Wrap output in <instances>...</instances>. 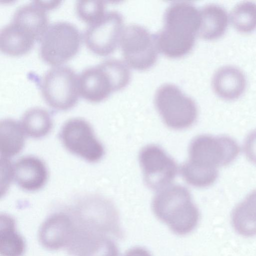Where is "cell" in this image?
<instances>
[{
  "mask_svg": "<svg viewBox=\"0 0 256 256\" xmlns=\"http://www.w3.org/2000/svg\"><path fill=\"white\" fill-rule=\"evenodd\" d=\"M164 20L163 28L154 35L158 50L172 58L187 54L198 34L200 10L190 2H174L166 8Z\"/></svg>",
  "mask_w": 256,
  "mask_h": 256,
  "instance_id": "1",
  "label": "cell"
},
{
  "mask_svg": "<svg viewBox=\"0 0 256 256\" xmlns=\"http://www.w3.org/2000/svg\"><path fill=\"white\" fill-rule=\"evenodd\" d=\"M152 208L156 216L178 235L190 233L199 221L200 212L189 191L180 185L160 190L153 199Z\"/></svg>",
  "mask_w": 256,
  "mask_h": 256,
  "instance_id": "2",
  "label": "cell"
},
{
  "mask_svg": "<svg viewBox=\"0 0 256 256\" xmlns=\"http://www.w3.org/2000/svg\"><path fill=\"white\" fill-rule=\"evenodd\" d=\"M130 80V72L124 62L114 58L105 60L80 74V94L90 102H100L112 92L124 88Z\"/></svg>",
  "mask_w": 256,
  "mask_h": 256,
  "instance_id": "3",
  "label": "cell"
},
{
  "mask_svg": "<svg viewBox=\"0 0 256 256\" xmlns=\"http://www.w3.org/2000/svg\"><path fill=\"white\" fill-rule=\"evenodd\" d=\"M70 214L78 228L90 232L122 236L120 216L114 204L97 194L80 198L74 204Z\"/></svg>",
  "mask_w": 256,
  "mask_h": 256,
  "instance_id": "4",
  "label": "cell"
},
{
  "mask_svg": "<svg viewBox=\"0 0 256 256\" xmlns=\"http://www.w3.org/2000/svg\"><path fill=\"white\" fill-rule=\"evenodd\" d=\"M82 36L78 28L66 21L49 24L40 40L42 59L54 66H60L78 51Z\"/></svg>",
  "mask_w": 256,
  "mask_h": 256,
  "instance_id": "5",
  "label": "cell"
},
{
  "mask_svg": "<svg viewBox=\"0 0 256 256\" xmlns=\"http://www.w3.org/2000/svg\"><path fill=\"white\" fill-rule=\"evenodd\" d=\"M40 88L50 106L59 110H70L76 105L80 96L78 76L68 66H54L42 76Z\"/></svg>",
  "mask_w": 256,
  "mask_h": 256,
  "instance_id": "6",
  "label": "cell"
},
{
  "mask_svg": "<svg viewBox=\"0 0 256 256\" xmlns=\"http://www.w3.org/2000/svg\"><path fill=\"white\" fill-rule=\"evenodd\" d=\"M240 151L238 142L230 136L200 135L190 142L188 162L199 168L218 169L234 162Z\"/></svg>",
  "mask_w": 256,
  "mask_h": 256,
  "instance_id": "7",
  "label": "cell"
},
{
  "mask_svg": "<svg viewBox=\"0 0 256 256\" xmlns=\"http://www.w3.org/2000/svg\"><path fill=\"white\" fill-rule=\"evenodd\" d=\"M154 103L165 124L173 129L188 128L196 120V104L174 84L161 86L156 91Z\"/></svg>",
  "mask_w": 256,
  "mask_h": 256,
  "instance_id": "8",
  "label": "cell"
},
{
  "mask_svg": "<svg viewBox=\"0 0 256 256\" xmlns=\"http://www.w3.org/2000/svg\"><path fill=\"white\" fill-rule=\"evenodd\" d=\"M120 44L126 62L136 70L149 69L157 60L158 49L154 36L140 25L130 24L124 28Z\"/></svg>",
  "mask_w": 256,
  "mask_h": 256,
  "instance_id": "9",
  "label": "cell"
},
{
  "mask_svg": "<svg viewBox=\"0 0 256 256\" xmlns=\"http://www.w3.org/2000/svg\"><path fill=\"white\" fill-rule=\"evenodd\" d=\"M60 138L68 151L87 162H98L104 154L102 144L96 136L90 124L84 118L68 120L61 128Z\"/></svg>",
  "mask_w": 256,
  "mask_h": 256,
  "instance_id": "10",
  "label": "cell"
},
{
  "mask_svg": "<svg viewBox=\"0 0 256 256\" xmlns=\"http://www.w3.org/2000/svg\"><path fill=\"white\" fill-rule=\"evenodd\" d=\"M123 28V18L120 12L114 10L106 12L100 20L85 29L83 36L85 44L94 53L108 56L116 48Z\"/></svg>",
  "mask_w": 256,
  "mask_h": 256,
  "instance_id": "11",
  "label": "cell"
},
{
  "mask_svg": "<svg viewBox=\"0 0 256 256\" xmlns=\"http://www.w3.org/2000/svg\"><path fill=\"white\" fill-rule=\"evenodd\" d=\"M144 182L154 190H160L172 182L177 173L174 160L156 145L144 147L139 154Z\"/></svg>",
  "mask_w": 256,
  "mask_h": 256,
  "instance_id": "12",
  "label": "cell"
},
{
  "mask_svg": "<svg viewBox=\"0 0 256 256\" xmlns=\"http://www.w3.org/2000/svg\"><path fill=\"white\" fill-rule=\"evenodd\" d=\"M76 230V224L70 214L56 212L49 216L42 224L38 239L42 246L48 250L66 248Z\"/></svg>",
  "mask_w": 256,
  "mask_h": 256,
  "instance_id": "13",
  "label": "cell"
},
{
  "mask_svg": "<svg viewBox=\"0 0 256 256\" xmlns=\"http://www.w3.org/2000/svg\"><path fill=\"white\" fill-rule=\"evenodd\" d=\"M75 234L66 248L72 256H118L116 242L108 236L76 228Z\"/></svg>",
  "mask_w": 256,
  "mask_h": 256,
  "instance_id": "14",
  "label": "cell"
},
{
  "mask_svg": "<svg viewBox=\"0 0 256 256\" xmlns=\"http://www.w3.org/2000/svg\"><path fill=\"white\" fill-rule=\"evenodd\" d=\"M13 169L15 181L24 190H38L47 182V168L44 162L36 156H28L21 158L13 166Z\"/></svg>",
  "mask_w": 256,
  "mask_h": 256,
  "instance_id": "15",
  "label": "cell"
},
{
  "mask_svg": "<svg viewBox=\"0 0 256 256\" xmlns=\"http://www.w3.org/2000/svg\"><path fill=\"white\" fill-rule=\"evenodd\" d=\"M246 84V78L242 71L231 66L219 68L212 79L214 92L226 100H234L240 96L245 90Z\"/></svg>",
  "mask_w": 256,
  "mask_h": 256,
  "instance_id": "16",
  "label": "cell"
},
{
  "mask_svg": "<svg viewBox=\"0 0 256 256\" xmlns=\"http://www.w3.org/2000/svg\"><path fill=\"white\" fill-rule=\"evenodd\" d=\"M36 40L30 31L12 20L0 31V50L10 56L26 54L32 49Z\"/></svg>",
  "mask_w": 256,
  "mask_h": 256,
  "instance_id": "17",
  "label": "cell"
},
{
  "mask_svg": "<svg viewBox=\"0 0 256 256\" xmlns=\"http://www.w3.org/2000/svg\"><path fill=\"white\" fill-rule=\"evenodd\" d=\"M12 21L26 28L34 35L36 41L40 40L48 26L46 10L36 0L18 7Z\"/></svg>",
  "mask_w": 256,
  "mask_h": 256,
  "instance_id": "18",
  "label": "cell"
},
{
  "mask_svg": "<svg viewBox=\"0 0 256 256\" xmlns=\"http://www.w3.org/2000/svg\"><path fill=\"white\" fill-rule=\"evenodd\" d=\"M200 26L198 34L202 38L212 40L225 32L228 16L224 8L216 4H207L200 10Z\"/></svg>",
  "mask_w": 256,
  "mask_h": 256,
  "instance_id": "19",
  "label": "cell"
},
{
  "mask_svg": "<svg viewBox=\"0 0 256 256\" xmlns=\"http://www.w3.org/2000/svg\"><path fill=\"white\" fill-rule=\"evenodd\" d=\"M232 222L238 234L244 237L256 235V190L234 209Z\"/></svg>",
  "mask_w": 256,
  "mask_h": 256,
  "instance_id": "20",
  "label": "cell"
},
{
  "mask_svg": "<svg viewBox=\"0 0 256 256\" xmlns=\"http://www.w3.org/2000/svg\"><path fill=\"white\" fill-rule=\"evenodd\" d=\"M26 248L23 236L17 231L14 218L6 214L0 216L1 256H22Z\"/></svg>",
  "mask_w": 256,
  "mask_h": 256,
  "instance_id": "21",
  "label": "cell"
},
{
  "mask_svg": "<svg viewBox=\"0 0 256 256\" xmlns=\"http://www.w3.org/2000/svg\"><path fill=\"white\" fill-rule=\"evenodd\" d=\"M25 132L22 124L12 118H4L0 122L1 157L9 158L18 154L22 150Z\"/></svg>",
  "mask_w": 256,
  "mask_h": 256,
  "instance_id": "22",
  "label": "cell"
},
{
  "mask_svg": "<svg viewBox=\"0 0 256 256\" xmlns=\"http://www.w3.org/2000/svg\"><path fill=\"white\" fill-rule=\"evenodd\" d=\"M22 126L24 132L34 138H42L52 130L53 122L49 112L42 108L28 110L22 118Z\"/></svg>",
  "mask_w": 256,
  "mask_h": 256,
  "instance_id": "23",
  "label": "cell"
},
{
  "mask_svg": "<svg viewBox=\"0 0 256 256\" xmlns=\"http://www.w3.org/2000/svg\"><path fill=\"white\" fill-rule=\"evenodd\" d=\"M230 19L234 26L239 32H248L256 28V4L241 2L233 8Z\"/></svg>",
  "mask_w": 256,
  "mask_h": 256,
  "instance_id": "24",
  "label": "cell"
},
{
  "mask_svg": "<svg viewBox=\"0 0 256 256\" xmlns=\"http://www.w3.org/2000/svg\"><path fill=\"white\" fill-rule=\"evenodd\" d=\"M181 174L190 184L198 188L211 186L216 180L218 169L208 170L194 166L186 162L180 168Z\"/></svg>",
  "mask_w": 256,
  "mask_h": 256,
  "instance_id": "25",
  "label": "cell"
},
{
  "mask_svg": "<svg viewBox=\"0 0 256 256\" xmlns=\"http://www.w3.org/2000/svg\"><path fill=\"white\" fill-rule=\"evenodd\" d=\"M106 4L100 0H78L76 4V12L78 17L89 24L100 20L106 14Z\"/></svg>",
  "mask_w": 256,
  "mask_h": 256,
  "instance_id": "26",
  "label": "cell"
},
{
  "mask_svg": "<svg viewBox=\"0 0 256 256\" xmlns=\"http://www.w3.org/2000/svg\"><path fill=\"white\" fill-rule=\"evenodd\" d=\"M244 151L248 160L256 165V130L251 132L246 138Z\"/></svg>",
  "mask_w": 256,
  "mask_h": 256,
  "instance_id": "27",
  "label": "cell"
},
{
  "mask_svg": "<svg viewBox=\"0 0 256 256\" xmlns=\"http://www.w3.org/2000/svg\"><path fill=\"white\" fill-rule=\"evenodd\" d=\"M1 170L2 176V179H4L2 181V183L4 182L2 186H4V193L8 187L9 186L12 179L14 177V169L13 166L8 158L1 157Z\"/></svg>",
  "mask_w": 256,
  "mask_h": 256,
  "instance_id": "28",
  "label": "cell"
},
{
  "mask_svg": "<svg viewBox=\"0 0 256 256\" xmlns=\"http://www.w3.org/2000/svg\"><path fill=\"white\" fill-rule=\"evenodd\" d=\"M123 256H152L146 248L140 246L134 247L128 250Z\"/></svg>",
  "mask_w": 256,
  "mask_h": 256,
  "instance_id": "29",
  "label": "cell"
}]
</instances>
